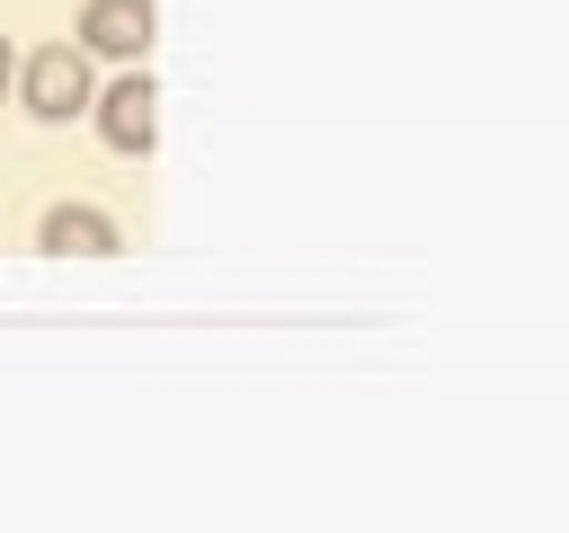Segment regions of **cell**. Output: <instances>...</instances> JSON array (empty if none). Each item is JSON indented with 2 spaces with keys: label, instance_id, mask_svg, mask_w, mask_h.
<instances>
[{
  "label": "cell",
  "instance_id": "3",
  "mask_svg": "<svg viewBox=\"0 0 569 533\" xmlns=\"http://www.w3.org/2000/svg\"><path fill=\"white\" fill-rule=\"evenodd\" d=\"M71 44L89 62H142L151 53V0H80Z\"/></svg>",
  "mask_w": 569,
  "mask_h": 533
},
{
  "label": "cell",
  "instance_id": "1",
  "mask_svg": "<svg viewBox=\"0 0 569 533\" xmlns=\"http://www.w3.org/2000/svg\"><path fill=\"white\" fill-rule=\"evenodd\" d=\"M18 107L36 115V124H71V115H89V98H98V62L71 44V36H53V44H36V53H18Z\"/></svg>",
  "mask_w": 569,
  "mask_h": 533
},
{
  "label": "cell",
  "instance_id": "4",
  "mask_svg": "<svg viewBox=\"0 0 569 533\" xmlns=\"http://www.w3.org/2000/svg\"><path fill=\"white\" fill-rule=\"evenodd\" d=\"M36 249H44V258H116V249H124V231H116V213H107V204L62 195V204H44Z\"/></svg>",
  "mask_w": 569,
  "mask_h": 533
},
{
  "label": "cell",
  "instance_id": "2",
  "mask_svg": "<svg viewBox=\"0 0 569 533\" xmlns=\"http://www.w3.org/2000/svg\"><path fill=\"white\" fill-rule=\"evenodd\" d=\"M89 124H98L107 151L142 160L160 142V89H151V71L142 62H116V80H98V98H89Z\"/></svg>",
  "mask_w": 569,
  "mask_h": 533
},
{
  "label": "cell",
  "instance_id": "5",
  "mask_svg": "<svg viewBox=\"0 0 569 533\" xmlns=\"http://www.w3.org/2000/svg\"><path fill=\"white\" fill-rule=\"evenodd\" d=\"M9 80H18V44L0 36V98H9Z\"/></svg>",
  "mask_w": 569,
  "mask_h": 533
}]
</instances>
